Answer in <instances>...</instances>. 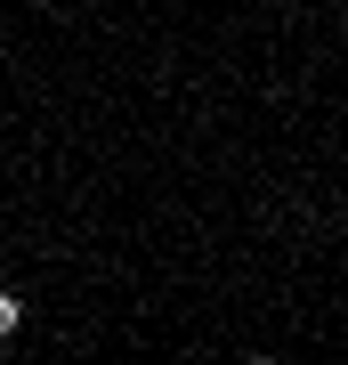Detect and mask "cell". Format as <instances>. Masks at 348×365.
<instances>
[{"label": "cell", "instance_id": "7a4b0ae2", "mask_svg": "<svg viewBox=\"0 0 348 365\" xmlns=\"http://www.w3.org/2000/svg\"><path fill=\"white\" fill-rule=\"evenodd\" d=\"M33 9H57V0H33Z\"/></svg>", "mask_w": 348, "mask_h": 365}, {"label": "cell", "instance_id": "6da1fadb", "mask_svg": "<svg viewBox=\"0 0 348 365\" xmlns=\"http://www.w3.org/2000/svg\"><path fill=\"white\" fill-rule=\"evenodd\" d=\"M16 325H25V300H16L9 284H0V341H16Z\"/></svg>", "mask_w": 348, "mask_h": 365}]
</instances>
